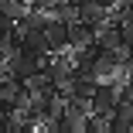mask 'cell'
Listing matches in <instances>:
<instances>
[{"mask_svg":"<svg viewBox=\"0 0 133 133\" xmlns=\"http://www.w3.org/2000/svg\"><path fill=\"white\" fill-rule=\"evenodd\" d=\"M24 10H28V4H24V0H0V14L10 17V21L24 17Z\"/></svg>","mask_w":133,"mask_h":133,"instance_id":"obj_6","label":"cell"},{"mask_svg":"<svg viewBox=\"0 0 133 133\" xmlns=\"http://www.w3.org/2000/svg\"><path fill=\"white\" fill-rule=\"evenodd\" d=\"M34 72H41V55H31V51H24V48L7 51V75H10V78L28 82Z\"/></svg>","mask_w":133,"mask_h":133,"instance_id":"obj_1","label":"cell"},{"mask_svg":"<svg viewBox=\"0 0 133 133\" xmlns=\"http://www.w3.org/2000/svg\"><path fill=\"white\" fill-rule=\"evenodd\" d=\"M92 113H102V116H109L113 113V106L119 102V78H99V85L92 92Z\"/></svg>","mask_w":133,"mask_h":133,"instance_id":"obj_2","label":"cell"},{"mask_svg":"<svg viewBox=\"0 0 133 133\" xmlns=\"http://www.w3.org/2000/svg\"><path fill=\"white\" fill-rule=\"evenodd\" d=\"M14 31H17V28H14V21H10V17H4V14H0V44H7Z\"/></svg>","mask_w":133,"mask_h":133,"instance_id":"obj_7","label":"cell"},{"mask_svg":"<svg viewBox=\"0 0 133 133\" xmlns=\"http://www.w3.org/2000/svg\"><path fill=\"white\" fill-rule=\"evenodd\" d=\"M68 24H72V21H62V17H55V14H51V21L44 24V34H48L51 51H65V48H68Z\"/></svg>","mask_w":133,"mask_h":133,"instance_id":"obj_4","label":"cell"},{"mask_svg":"<svg viewBox=\"0 0 133 133\" xmlns=\"http://www.w3.org/2000/svg\"><path fill=\"white\" fill-rule=\"evenodd\" d=\"M96 4H99V7H106V10L113 14V10H116V4H119V0H96Z\"/></svg>","mask_w":133,"mask_h":133,"instance_id":"obj_10","label":"cell"},{"mask_svg":"<svg viewBox=\"0 0 133 133\" xmlns=\"http://www.w3.org/2000/svg\"><path fill=\"white\" fill-rule=\"evenodd\" d=\"M96 85H99V78H96V75H75V78H72V96H82V99H92Z\"/></svg>","mask_w":133,"mask_h":133,"instance_id":"obj_5","label":"cell"},{"mask_svg":"<svg viewBox=\"0 0 133 133\" xmlns=\"http://www.w3.org/2000/svg\"><path fill=\"white\" fill-rule=\"evenodd\" d=\"M0 78H7V48L0 44Z\"/></svg>","mask_w":133,"mask_h":133,"instance_id":"obj_9","label":"cell"},{"mask_svg":"<svg viewBox=\"0 0 133 133\" xmlns=\"http://www.w3.org/2000/svg\"><path fill=\"white\" fill-rule=\"evenodd\" d=\"M119 31H123V48H133V21H119Z\"/></svg>","mask_w":133,"mask_h":133,"instance_id":"obj_8","label":"cell"},{"mask_svg":"<svg viewBox=\"0 0 133 133\" xmlns=\"http://www.w3.org/2000/svg\"><path fill=\"white\" fill-rule=\"evenodd\" d=\"M21 48H24V51H31V55H41V58H44L48 51H51L44 28H24V31H21Z\"/></svg>","mask_w":133,"mask_h":133,"instance_id":"obj_3","label":"cell"}]
</instances>
